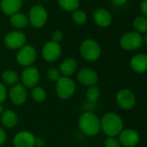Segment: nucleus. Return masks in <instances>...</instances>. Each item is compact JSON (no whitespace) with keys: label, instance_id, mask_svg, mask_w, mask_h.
<instances>
[{"label":"nucleus","instance_id":"2eb2a0df","mask_svg":"<svg viewBox=\"0 0 147 147\" xmlns=\"http://www.w3.org/2000/svg\"><path fill=\"white\" fill-rule=\"evenodd\" d=\"M119 141L120 144L125 147H133L138 144L139 141V135L134 130L126 129L119 133Z\"/></svg>","mask_w":147,"mask_h":147},{"label":"nucleus","instance_id":"c85d7f7f","mask_svg":"<svg viewBox=\"0 0 147 147\" xmlns=\"http://www.w3.org/2000/svg\"><path fill=\"white\" fill-rule=\"evenodd\" d=\"M105 147H121V144L115 138L109 137L105 140Z\"/></svg>","mask_w":147,"mask_h":147},{"label":"nucleus","instance_id":"a878e982","mask_svg":"<svg viewBox=\"0 0 147 147\" xmlns=\"http://www.w3.org/2000/svg\"><path fill=\"white\" fill-rule=\"evenodd\" d=\"M72 19L77 25H82L87 22V14L82 10H76L72 14Z\"/></svg>","mask_w":147,"mask_h":147},{"label":"nucleus","instance_id":"f704fd0d","mask_svg":"<svg viewBox=\"0 0 147 147\" xmlns=\"http://www.w3.org/2000/svg\"><path fill=\"white\" fill-rule=\"evenodd\" d=\"M112 2H113L115 5L120 6V5H125V4L127 2V0H112Z\"/></svg>","mask_w":147,"mask_h":147},{"label":"nucleus","instance_id":"6e6552de","mask_svg":"<svg viewBox=\"0 0 147 147\" xmlns=\"http://www.w3.org/2000/svg\"><path fill=\"white\" fill-rule=\"evenodd\" d=\"M25 42H26V36L24 35V33L18 30L11 31L5 37V46L12 50L20 49L22 47L25 45Z\"/></svg>","mask_w":147,"mask_h":147},{"label":"nucleus","instance_id":"ddd939ff","mask_svg":"<svg viewBox=\"0 0 147 147\" xmlns=\"http://www.w3.org/2000/svg\"><path fill=\"white\" fill-rule=\"evenodd\" d=\"M36 137L28 131H21L18 132L13 138L15 147H33L35 146Z\"/></svg>","mask_w":147,"mask_h":147},{"label":"nucleus","instance_id":"b1692460","mask_svg":"<svg viewBox=\"0 0 147 147\" xmlns=\"http://www.w3.org/2000/svg\"><path fill=\"white\" fill-rule=\"evenodd\" d=\"M133 28L138 33H146L147 32V18L144 16H138L134 18L132 23Z\"/></svg>","mask_w":147,"mask_h":147},{"label":"nucleus","instance_id":"e433bc0d","mask_svg":"<svg viewBox=\"0 0 147 147\" xmlns=\"http://www.w3.org/2000/svg\"><path fill=\"white\" fill-rule=\"evenodd\" d=\"M144 40H145V43H146V46H147V34H146V36H145V38H144Z\"/></svg>","mask_w":147,"mask_h":147},{"label":"nucleus","instance_id":"9b49d317","mask_svg":"<svg viewBox=\"0 0 147 147\" xmlns=\"http://www.w3.org/2000/svg\"><path fill=\"white\" fill-rule=\"evenodd\" d=\"M77 79L81 84L88 87H92V86H95V84L97 83L98 75L94 69L89 67H85L78 72Z\"/></svg>","mask_w":147,"mask_h":147},{"label":"nucleus","instance_id":"473e14b6","mask_svg":"<svg viewBox=\"0 0 147 147\" xmlns=\"http://www.w3.org/2000/svg\"><path fill=\"white\" fill-rule=\"evenodd\" d=\"M6 141V133L3 128L0 127V146L3 145Z\"/></svg>","mask_w":147,"mask_h":147},{"label":"nucleus","instance_id":"f03ea898","mask_svg":"<svg viewBox=\"0 0 147 147\" xmlns=\"http://www.w3.org/2000/svg\"><path fill=\"white\" fill-rule=\"evenodd\" d=\"M81 131L88 136H94L100 130V121L92 112H86L79 119Z\"/></svg>","mask_w":147,"mask_h":147},{"label":"nucleus","instance_id":"dca6fc26","mask_svg":"<svg viewBox=\"0 0 147 147\" xmlns=\"http://www.w3.org/2000/svg\"><path fill=\"white\" fill-rule=\"evenodd\" d=\"M23 5L22 0H1L0 9L4 14L12 16L20 11Z\"/></svg>","mask_w":147,"mask_h":147},{"label":"nucleus","instance_id":"f257e3e1","mask_svg":"<svg viewBox=\"0 0 147 147\" xmlns=\"http://www.w3.org/2000/svg\"><path fill=\"white\" fill-rule=\"evenodd\" d=\"M100 127H102V130L107 136L115 137L122 131L123 121L118 114L109 113L103 116L100 121Z\"/></svg>","mask_w":147,"mask_h":147},{"label":"nucleus","instance_id":"f8f14e48","mask_svg":"<svg viewBox=\"0 0 147 147\" xmlns=\"http://www.w3.org/2000/svg\"><path fill=\"white\" fill-rule=\"evenodd\" d=\"M27 96V89L22 83H17L13 85L10 90V98L15 105L21 106L25 103Z\"/></svg>","mask_w":147,"mask_h":147},{"label":"nucleus","instance_id":"5701e85b","mask_svg":"<svg viewBox=\"0 0 147 147\" xmlns=\"http://www.w3.org/2000/svg\"><path fill=\"white\" fill-rule=\"evenodd\" d=\"M59 6L66 11H72L78 10L80 5V0H58Z\"/></svg>","mask_w":147,"mask_h":147},{"label":"nucleus","instance_id":"bb28decb","mask_svg":"<svg viewBox=\"0 0 147 147\" xmlns=\"http://www.w3.org/2000/svg\"><path fill=\"white\" fill-rule=\"evenodd\" d=\"M100 88L96 86H92L90 87L87 93H86V96H87V99L89 102H95L99 97H100Z\"/></svg>","mask_w":147,"mask_h":147},{"label":"nucleus","instance_id":"423d86ee","mask_svg":"<svg viewBox=\"0 0 147 147\" xmlns=\"http://www.w3.org/2000/svg\"><path fill=\"white\" fill-rule=\"evenodd\" d=\"M37 56V53L36 49L32 45H24L20 49H18L16 59L19 65L23 67H30L34 63Z\"/></svg>","mask_w":147,"mask_h":147},{"label":"nucleus","instance_id":"4468645a","mask_svg":"<svg viewBox=\"0 0 147 147\" xmlns=\"http://www.w3.org/2000/svg\"><path fill=\"white\" fill-rule=\"evenodd\" d=\"M117 102L121 108L131 109L134 107L136 99L130 90L122 89L117 94Z\"/></svg>","mask_w":147,"mask_h":147},{"label":"nucleus","instance_id":"58836bf2","mask_svg":"<svg viewBox=\"0 0 147 147\" xmlns=\"http://www.w3.org/2000/svg\"><path fill=\"white\" fill-rule=\"evenodd\" d=\"M44 1H47V0H44Z\"/></svg>","mask_w":147,"mask_h":147},{"label":"nucleus","instance_id":"cd10ccee","mask_svg":"<svg viewBox=\"0 0 147 147\" xmlns=\"http://www.w3.org/2000/svg\"><path fill=\"white\" fill-rule=\"evenodd\" d=\"M47 77L51 82H57L61 77V74L57 67H51L47 71Z\"/></svg>","mask_w":147,"mask_h":147},{"label":"nucleus","instance_id":"39448f33","mask_svg":"<svg viewBox=\"0 0 147 147\" xmlns=\"http://www.w3.org/2000/svg\"><path fill=\"white\" fill-rule=\"evenodd\" d=\"M144 39L141 34L136 31H131L124 34L119 40L121 48L125 50H135L142 47Z\"/></svg>","mask_w":147,"mask_h":147},{"label":"nucleus","instance_id":"f3484780","mask_svg":"<svg viewBox=\"0 0 147 147\" xmlns=\"http://www.w3.org/2000/svg\"><path fill=\"white\" fill-rule=\"evenodd\" d=\"M93 18L94 21L96 25H98L99 27H107L111 24L112 23V15L111 13L104 9V8H99L96 9L94 11V15H93Z\"/></svg>","mask_w":147,"mask_h":147},{"label":"nucleus","instance_id":"0eeeda50","mask_svg":"<svg viewBox=\"0 0 147 147\" xmlns=\"http://www.w3.org/2000/svg\"><path fill=\"white\" fill-rule=\"evenodd\" d=\"M29 23L35 28H42L48 20V12L41 5L33 6L29 12Z\"/></svg>","mask_w":147,"mask_h":147},{"label":"nucleus","instance_id":"4be33fe9","mask_svg":"<svg viewBox=\"0 0 147 147\" xmlns=\"http://www.w3.org/2000/svg\"><path fill=\"white\" fill-rule=\"evenodd\" d=\"M2 80H3L5 84L13 86L18 82L19 76L15 71L9 69V70H5L2 74Z\"/></svg>","mask_w":147,"mask_h":147},{"label":"nucleus","instance_id":"7c9ffc66","mask_svg":"<svg viewBox=\"0 0 147 147\" xmlns=\"http://www.w3.org/2000/svg\"><path fill=\"white\" fill-rule=\"evenodd\" d=\"M6 96H7L6 88H5V86L3 83L0 82V104L5 100Z\"/></svg>","mask_w":147,"mask_h":147},{"label":"nucleus","instance_id":"412c9836","mask_svg":"<svg viewBox=\"0 0 147 147\" xmlns=\"http://www.w3.org/2000/svg\"><path fill=\"white\" fill-rule=\"evenodd\" d=\"M11 24L17 29H24L29 24L28 17L21 12H18L11 17Z\"/></svg>","mask_w":147,"mask_h":147},{"label":"nucleus","instance_id":"7ed1b4c3","mask_svg":"<svg viewBox=\"0 0 147 147\" xmlns=\"http://www.w3.org/2000/svg\"><path fill=\"white\" fill-rule=\"evenodd\" d=\"M80 53L85 60L94 61L100 58L101 49L96 41L93 39H87L82 42L80 46Z\"/></svg>","mask_w":147,"mask_h":147},{"label":"nucleus","instance_id":"9d476101","mask_svg":"<svg viewBox=\"0 0 147 147\" xmlns=\"http://www.w3.org/2000/svg\"><path fill=\"white\" fill-rule=\"evenodd\" d=\"M42 55L45 61L53 62L59 59L61 55V47L59 43L55 42H48L44 44L42 49Z\"/></svg>","mask_w":147,"mask_h":147},{"label":"nucleus","instance_id":"a211bd4d","mask_svg":"<svg viewBox=\"0 0 147 147\" xmlns=\"http://www.w3.org/2000/svg\"><path fill=\"white\" fill-rule=\"evenodd\" d=\"M131 67L137 73H144L147 71V55L138 54L131 60Z\"/></svg>","mask_w":147,"mask_h":147},{"label":"nucleus","instance_id":"4c0bfd02","mask_svg":"<svg viewBox=\"0 0 147 147\" xmlns=\"http://www.w3.org/2000/svg\"><path fill=\"white\" fill-rule=\"evenodd\" d=\"M22 1H23V0H22ZM25 1H28V0H25Z\"/></svg>","mask_w":147,"mask_h":147},{"label":"nucleus","instance_id":"1a4fd4ad","mask_svg":"<svg viewBox=\"0 0 147 147\" xmlns=\"http://www.w3.org/2000/svg\"><path fill=\"white\" fill-rule=\"evenodd\" d=\"M40 80V73L35 67H27L22 72V82L25 88H33L36 87Z\"/></svg>","mask_w":147,"mask_h":147},{"label":"nucleus","instance_id":"72a5a7b5","mask_svg":"<svg viewBox=\"0 0 147 147\" xmlns=\"http://www.w3.org/2000/svg\"><path fill=\"white\" fill-rule=\"evenodd\" d=\"M35 145L36 147H42L44 145V140L41 138H36V141H35Z\"/></svg>","mask_w":147,"mask_h":147},{"label":"nucleus","instance_id":"2f4dec72","mask_svg":"<svg viewBox=\"0 0 147 147\" xmlns=\"http://www.w3.org/2000/svg\"><path fill=\"white\" fill-rule=\"evenodd\" d=\"M139 8L144 17L147 18V0H142L139 5Z\"/></svg>","mask_w":147,"mask_h":147},{"label":"nucleus","instance_id":"c756f323","mask_svg":"<svg viewBox=\"0 0 147 147\" xmlns=\"http://www.w3.org/2000/svg\"><path fill=\"white\" fill-rule=\"evenodd\" d=\"M51 37H52V42H55L59 43L63 39V34L60 30H55V31L53 32Z\"/></svg>","mask_w":147,"mask_h":147},{"label":"nucleus","instance_id":"20e7f679","mask_svg":"<svg viewBox=\"0 0 147 147\" xmlns=\"http://www.w3.org/2000/svg\"><path fill=\"white\" fill-rule=\"evenodd\" d=\"M76 83L72 79L66 76H61L55 85V92L58 97L61 100L70 99L76 92Z\"/></svg>","mask_w":147,"mask_h":147},{"label":"nucleus","instance_id":"393cba45","mask_svg":"<svg viewBox=\"0 0 147 147\" xmlns=\"http://www.w3.org/2000/svg\"><path fill=\"white\" fill-rule=\"evenodd\" d=\"M46 92L42 88L35 87L31 90V97L36 102H42L46 99Z\"/></svg>","mask_w":147,"mask_h":147},{"label":"nucleus","instance_id":"6ab92c4d","mask_svg":"<svg viewBox=\"0 0 147 147\" xmlns=\"http://www.w3.org/2000/svg\"><path fill=\"white\" fill-rule=\"evenodd\" d=\"M77 66H78V64H77L76 60L75 58L69 57V58L65 59L61 62L59 70L63 76L68 77V76H72L73 74L76 71Z\"/></svg>","mask_w":147,"mask_h":147},{"label":"nucleus","instance_id":"aec40b11","mask_svg":"<svg viewBox=\"0 0 147 147\" xmlns=\"http://www.w3.org/2000/svg\"><path fill=\"white\" fill-rule=\"evenodd\" d=\"M1 120L5 126H6L8 128H12L17 125V124L18 122V117L15 112L9 109V110L4 111V113L2 114Z\"/></svg>","mask_w":147,"mask_h":147},{"label":"nucleus","instance_id":"c9c22d12","mask_svg":"<svg viewBox=\"0 0 147 147\" xmlns=\"http://www.w3.org/2000/svg\"><path fill=\"white\" fill-rule=\"evenodd\" d=\"M4 113V108H3V106L0 104V116H1Z\"/></svg>","mask_w":147,"mask_h":147}]
</instances>
